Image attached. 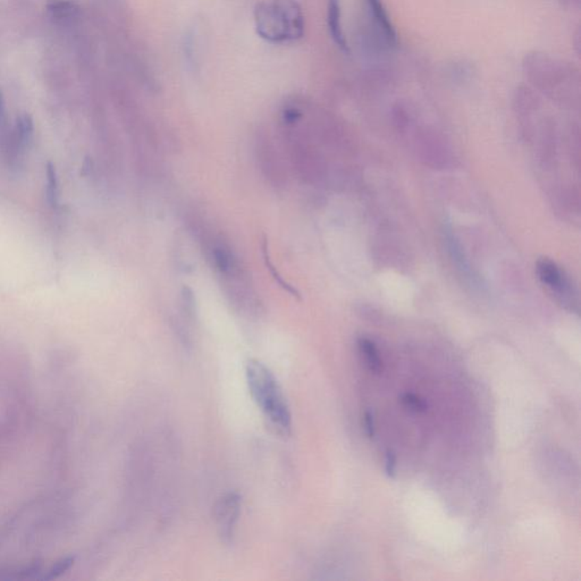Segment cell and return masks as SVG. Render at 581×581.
<instances>
[{
  "label": "cell",
  "mask_w": 581,
  "mask_h": 581,
  "mask_svg": "<svg viewBox=\"0 0 581 581\" xmlns=\"http://www.w3.org/2000/svg\"><path fill=\"white\" fill-rule=\"evenodd\" d=\"M401 400L402 403H403L405 407L409 408L410 410L416 411V412H424V411H427V403H426L422 398L416 396V394L405 393V394L402 396Z\"/></svg>",
  "instance_id": "obj_11"
},
{
  "label": "cell",
  "mask_w": 581,
  "mask_h": 581,
  "mask_svg": "<svg viewBox=\"0 0 581 581\" xmlns=\"http://www.w3.org/2000/svg\"><path fill=\"white\" fill-rule=\"evenodd\" d=\"M5 116V100H4L3 93L0 91V122Z\"/></svg>",
  "instance_id": "obj_16"
},
{
  "label": "cell",
  "mask_w": 581,
  "mask_h": 581,
  "mask_svg": "<svg viewBox=\"0 0 581 581\" xmlns=\"http://www.w3.org/2000/svg\"><path fill=\"white\" fill-rule=\"evenodd\" d=\"M367 6L369 8L372 18L375 20L378 29L381 30L384 40L386 41L390 46L396 44L398 42V35L396 29L393 27L386 8L384 6L381 0H366Z\"/></svg>",
  "instance_id": "obj_5"
},
{
  "label": "cell",
  "mask_w": 581,
  "mask_h": 581,
  "mask_svg": "<svg viewBox=\"0 0 581 581\" xmlns=\"http://www.w3.org/2000/svg\"><path fill=\"white\" fill-rule=\"evenodd\" d=\"M48 11L51 13L54 18L64 20L76 16L79 13V7L68 0H56L48 5Z\"/></svg>",
  "instance_id": "obj_8"
},
{
  "label": "cell",
  "mask_w": 581,
  "mask_h": 581,
  "mask_svg": "<svg viewBox=\"0 0 581 581\" xmlns=\"http://www.w3.org/2000/svg\"><path fill=\"white\" fill-rule=\"evenodd\" d=\"M214 258H215L216 266L221 271H228L231 264L230 256L224 249H215L214 251Z\"/></svg>",
  "instance_id": "obj_13"
},
{
  "label": "cell",
  "mask_w": 581,
  "mask_h": 581,
  "mask_svg": "<svg viewBox=\"0 0 581 581\" xmlns=\"http://www.w3.org/2000/svg\"><path fill=\"white\" fill-rule=\"evenodd\" d=\"M329 25L331 37L337 46L348 51V44L341 24L340 0H329Z\"/></svg>",
  "instance_id": "obj_6"
},
{
  "label": "cell",
  "mask_w": 581,
  "mask_h": 581,
  "mask_svg": "<svg viewBox=\"0 0 581 581\" xmlns=\"http://www.w3.org/2000/svg\"><path fill=\"white\" fill-rule=\"evenodd\" d=\"M18 133L22 142H29L33 134V121L30 115H22L18 119Z\"/></svg>",
  "instance_id": "obj_10"
},
{
  "label": "cell",
  "mask_w": 581,
  "mask_h": 581,
  "mask_svg": "<svg viewBox=\"0 0 581 581\" xmlns=\"http://www.w3.org/2000/svg\"><path fill=\"white\" fill-rule=\"evenodd\" d=\"M245 376L253 401L266 418L279 429L288 432L292 427L290 407L271 370L260 361L250 360L247 363Z\"/></svg>",
  "instance_id": "obj_2"
},
{
  "label": "cell",
  "mask_w": 581,
  "mask_h": 581,
  "mask_svg": "<svg viewBox=\"0 0 581 581\" xmlns=\"http://www.w3.org/2000/svg\"><path fill=\"white\" fill-rule=\"evenodd\" d=\"M258 35L271 44H290L305 35V18L295 0H269L255 11Z\"/></svg>",
  "instance_id": "obj_1"
},
{
  "label": "cell",
  "mask_w": 581,
  "mask_h": 581,
  "mask_svg": "<svg viewBox=\"0 0 581 581\" xmlns=\"http://www.w3.org/2000/svg\"><path fill=\"white\" fill-rule=\"evenodd\" d=\"M385 471L387 477L394 478L396 475V456L393 451L389 450L385 456Z\"/></svg>",
  "instance_id": "obj_14"
},
{
  "label": "cell",
  "mask_w": 581,
  "mask_h": 581,
  "mask_svg": "<svg viewBox=\"0 0 581 581\" xmlns=\"http://www.w3.org/2000/svg\"><path fill=\"white\" fill-rule=\"evenodd\" d=\"M264 258H266V264H267V267L269 268V269H271V273H273L274 279H276L277 283H279V284L281 285V286H282L283 288H285V290H288V292H290V294H293L294 297L299 298V292H298V290H295V288H292V286H290V284H288V283L284 282V279H283L282 277H281V275H279V274L277 273L276 271H275V268H274L273 264H271V262H269V260H268L267 242H264Z\"/></svg>",
  "instance_id": "obj_12"
},
{
  "label": "cell",
  "mask_w": 581,
  "mask_h": 581,
  "mask_svg": "<svg viewBox=\"0 0 581 581\" xmlns=\"http://www.w3.org/2000/svg\"><path fill=\"white\" fill-rule=\"evenodd\" d=\"M365 430H366V434L369 439H372L374 436H375V418H374V415H372V411H366L365 413Z\"/></svg>",
  "instance_id": "obj_15"
},
{
  "label": "cell",
  "mask_w": 581,
  "mask_h": 581,
  "mask_svg": "<svg viewBox=\"0 0 581 581\" xmlns=\"http://www.w3.org/2000/svg\"><path fill=\"white\" fill-rule=\"evenodd\" d=\"M537 274L542 283L555 293L560 294L561 297L568 293L569 283L554 262L549 259H542L537 262Z\"/></svg>",
  "instance_id": "obj_4"
},
{
  "label": "cell",
  "mask_w": 581,
  "mask_h": 581,
  "mask_svg": "<svg viewBox=\"0 0 581 581\" xmlns=\"http://www.w3.org/2000/svg\"><path fill=\"white\" fill-rule=\"evenodd\" d=\"M47 199L51 206H55L59 200V178L56 173L55 166L51 163L47 164Z\"/></svg>",
  "instance_id": "obj_9"
},
{
  "label": "cell",
  "mask_w": 581,
  "mask_h": 581,
  "mask_svg": "<svg viewBox=\"0 0 581 581\" xmlns=\"http://www.w3.org/2000/svg\"><path fill=\"white\" fill-rule=\"evenodd\" d=\"M241 512V497L236 493H228L216 503L214 517L217 525L218 534L221 541L230 543L234 535L236 522Z\"/></svg>",
  "instance_id": "obj_3"
},
{
  "label": "cell",
  "mask_w": 581,
  "mask_h": 581,
  "mask_svg": "<svg viewBox=\"0 0 581 581\" xmlns=\"http://www.w3.org/2000/svg\"><path fill=\"white\" fill-rule=\"evenodd\" d=\"M357 345L360 350L361 355L365 357L367 366L369 368L370 372L374 374H381L383 372V362H381V357L378 353L377 348L375 343L372 341L368 340L366 337H361L357 341Z\"/></svg>",
  "instance_id": "obj_7"
}]
</instances>
